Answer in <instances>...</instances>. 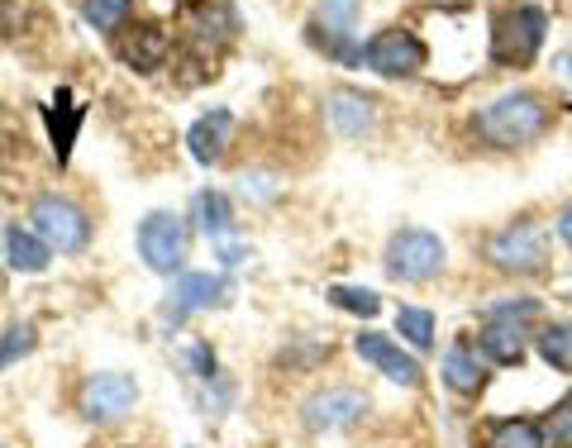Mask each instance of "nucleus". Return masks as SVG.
<instances>
[{
	"label": "nucleus",
	"instance_id": "nucleus-1",
	"mask_svg": "<svg viewBox=\"0 0 572 448\" xmlns=\"http://www.w3.org/2000/svg\"><path fill=\"white\" fill-rule=\"evenodd\" d=\"M472 129L477 139L492 148H525L549 129V105L535 91H511V96H496L492 105H482Z\"/></svg>",
	"mask_w": 572,
	"mask_h": 448
},
{
	"label": "nucleus",
	"instance_id": "nucleus-2",
	"mask_svg": "<svg viewBox=\"0 0 572 448\" xmlns=\"http://www.w3.org/2000/svg\"><path fill=\"white\" fill-rule=\"evenodd\" d=\"M544 30H549V15L539 5H515L496 20L492 30V58L501 67H529L539 58V44H544Z\"/></svg>",
	"mask_w": 572,
	"mask_h": 448
},
{
	"label": "nucleus",
	"instance_id": "nucleus-3",
	"mask_svg": "<svg viewBox=\"0 0 572 448\" xmlns=\"http://www.w3.org/2000/svg\"><path fill=\"white\" fill-rule=\"evenodd\" d=\"M487 263L501 267V273H515V277H529V273H539L544 263H549V239H544V229L539 225H506V229H496L492 239H487Z\"/></svg>",
	"mask_w": 572,
	"mask_h": 448
},
{
	"label": "nucleus",
	"instance_id": "nucleus-4",
	"mask_svg": "<svg viewBox=\"0 0 572 448\" xmlns=\"http://www.w3.org/2000/svg\"><path fill=\"white\" fill-rule=\"evenodd\" d=\"M444 267V239L430 229H401L387 243V273L401 282H430Z\"/></svg>",
	"mask_w": 572,
	"mask_h": 448
},
{
	"label": "nucleus",
	"instance_id": "nucleus-5",
	"mask_svg": "<svg viewBox=\"0 0 572 448\" xmlns=\"http://www.w3.org/2000/svg\"><path fill=\"white\" fill-rule=\"evenodd\" d=\"M30 220H34V234L58 253H81L87 249V239H91V220L62 196H38Z\"/></svg>",
	"mask_w": 572,
	"mask_h": 448
},
{
	"label": "nucleus",
	"instance_id": "nucleus-6",
	"mask_svg": "<svg viewBox=\"0 0 572 448\" xmlns=\"http://www.w3.org/2000/svg\"><path fill=\"white\" fill-rule=\"evenodd\" d=\"M186 243H191L186 225L176 220V215H168V210H153L139 225V253H144V263L153 267V273H162V277H172L176 267L186 263Z\"/></svg>",
	"mask_w": 572,
	"mask_h": 448
},
{
	"label": "nucleus",
	"instance_id": "nucleus-7",
	"mask_svg": "<svg viewBox=\"0 0 572 448\" xmlns=\"http://www.w3.org/2000/svg\"><path fill=\"white\" fill-rule=\"evenodd\" d=\"M139 401V387L125 372H95L81 387V415L95 420V425H111V420H125Z\"/></svg>",
	"mask_w": 572,
	"mask_h": 448
},
{
	"label": "nucleus",
	"instance_id": "nucleus-8",
	"mask_svg": "<svg viewBox=\"0 0 572 448\" xmlns=\"http://www.w3.org/2000/svg\"><path fill=\"white\" fill-rule=\"evenodd\" d=\"M363 62L373 67L377 77H411L425 67V44L411 30H381L373 44L363 48Z\"/></svg>",
	"mask_w": 572,
	"mask_h": 448
},
{
	"label": "nucleus",
	"instance_id": "nucleus-9",
	"mask_svg": "<svg viewBox=\"0 0 572 448\" xmlns=\"http://www.w3.org/2000/svg\"><path fill=\"white\" fill-rule=\"evenodd\" d=\"M353 24H358V0H324L316 10V20H310V30H316L324 53H334V58H344V62H363V48L348 44Z\"/></svg>",
	"mask_w": 572,
	"mask_h": 448
},
{
	"label": "nucleus",
	"instance_id": "nucleus-10",
	"mask_svg": "<svg viewBox=\"0 0 572 448\" xmlns=\"http://www.w3.org/2000/svg\"><path fill=\"white\" fill-rule=\"evenodd\" d=\"M367 411V397L363 391H348V387H334V391H320V397L306 401V425L310 429H344L353 425Z\"/></svg>",
	"mask_w": 572,
	"mask_h": 448
},
{
	"label": "nucleus",
	"instance_id": "nucleus-11",
	"mask_svg": "<svg viewBox=\"0 0 572 448\" xmlns=\"http://www.w3.org/2000/svg\"><path fill=\"white\" fill-rule=\"evenodd\" d=\"M353 348H358L363 363H373L377 372H387L391 382H401V387H415L420 382V363L411 358V353H401L387 334H358V344H353Z\"/></svg>",
	"mask_w": 572,
	"mask_h": 448
},
{
	"label": "nucleus",
	"instance_id": "nucleus-12",
	"mask_svg": "<svg viewBox=\"0 0 572 448\" xmlns=\"http://www.w3.org/2000/svg\"><path fill=\"white\" fill-rule=\"evenodd\" d=\"M119 58H125L134 72H158L162 62H168V53H172V38L158 30V24H134V30L119 34Z\"/></svg>",
	"mask_w": 572,
	"mask_h": 448
},
{
	"label": "nucleus",
	"instance_id": "nucleus-13",
	"mask_svg": "<svg viewBox=\"0 0 572 448\" xmlns=\"http://www.w3.org/2000/svg\"><path fill=\"white\" fill-rule=\"evenodd\" d=\"M229 134H234V115H229V111H210V115H201L196 125H191V134H186L191 158H196L201 168L220 162V158H225V148H229Z\"/></svg>",
	"mask_w": 572,
	"mask_h": 448
},
{
	"label": "nucleus",
	"instance_id": "nucleus-14",
	"mask_svg": "<svg viewBox=\"0 0 572 448\" xmlns=\"http://www.w3.org/2000/svg\"><path fill=\"white\" fill-rule=\"evenodd\" d=\"M229 296V282L220 273H186L176 277L172 287V306L176 310H210V306H225Z\"/></svg>",
	"mask_w": 572,
	"mask_h": 448
},
{
	"label": "nucleus",
	"instance_id": "nucleus-15",
	"mask_svg": "<svg viewBox=\"0 0 572 448\" xmlns=\"http://www.w3.org/2000/svg\"><path fill=\"white\" fill-rule=\"evenodd\" d=\"M373 119H377L373 101L358 96V91H334L330 96V125L344 134V139H363V134L373 129Z\"/></svg>",
	"mask_w": 572,
	"mask_h": 448
},
{
	"label": "nucleus",
	"instance_id": "nucleus-16",
	"mask_svg": "<svg viewBox=\"0 0 572 448\" xmlns=\"http://www.w3.org/2000/svg\"><path fill=\"white\" fill-rule=\"evenodd\" d=\"M439 372H444V382L454 387V391H462V397H477L482 391V382H487V368H482V358L468 348V344H454L444 353V363H439Z\"/></svg>",
	"mask_w": 572,
	"mask_h": 448
},
{
	"label": "nucleus",
	"instance_id": "nucleus-17",
	"mask_svg": "<svg viewBox=\"0 0 572 448\" xmlns=\"http://www.w3.org/2000/svg\"><path fill=\"white\" fill-rule=\"evenodd\" d=\"M525 348H529L525 324H515V320H487V330H482V353H487V358H496V363H525Z\"/></svg>",
	"mask_w": 572,
	"mask_h": 448
},
{
	"label": "nucleus",
	"instance_id": "nucleus-18",
	"mask_svg": "<svg viewBox=\"0 0 572 448\" xmlns=\"http://www.w3.org/2000/svg\"><path fill=\"white\" fill-rule=\"evenodd\" d=\"M5 257H10V267H15V273H44L53 249L34 234V229L10 225V229H5Z\"/></svg>",
	"mask_w": 572,
	"mask_h": 448
},
{
	"label": "nucleus",
	"instance_id": "nucleus-19",
	"mask_svg": "<svg viewBox=\"0 0 572 448\" xmlns=\"http://www.w3.org/2000/svg\"><path fill=\"white\" fill-rule=\"evenodd\" d=\"M81 105H72L67 91H58V105H48V134H53V153L58 162L72 158V143H77V129H81Z\"/></svg>",
	"mask_w": 572,
	"mask_h": 448
},
{
	"label": "nucleus",
	"instance_id": "nucleus-20",
	"mask_svg": "<svg viewBox=\"0 0 572 448\" xmlns=\"http://www.w3.org/2000/svg\"><path fill=\"white\" fill-rule=\"evenodd\" d=\"M196 220H201V229H206L210 239H225L229 229H234V210H229L225 192H201L196 196Z\"/></svg>",
	"mask_w": 572,
	"mask_h": 448
},
{
	"label": "nucleus",
	"instance_id": "nucleus-21",
	"mask_svg": "<svg viewBox=\"0 0 572 448\" xmlns=\"http://www.w3.org/2000/svg\"><path fill=\"white\" fill-rule=\"evenodd\" d=\"M487 448H544V429L535 420H501Z\"/></svg>",
	"mask_w": 572,
	"mask_h": 448
},
{
	"label": "nucleus",
	"instance_id": "nucleus-22",
	"mask_svg": "<svg viewBox=\"0 0 572 448\" xmlns=\"http://www.w3.org/2000/svg\"><path fill=\"white\" fill-rule=\"evenodd\" d=\"M539 353H544V363L558 372H572V324H549V330L539 334Z\"/></svg>",
	"mask_w": 572,
	"mask_h": 448
},
{
	"label": "nucleus",
	"instance_id": "nucleus-23",
	"mask_svg": "<svg viewBox=\"0 0 572 448\" xmlns=\"http://www.w3.org/2000/svg\"><path fill=\"white\" fill-rule=\"evenodd\" d=\"M397 334L411 348H430L434 344V315L430 310H415V306H401L397 310Z\"/></svg>",
	"mask_w": 572,
	"mask_h": 448
},
{
	"label": "nucleus",
	"instance_id": "nucleus-24",
	"mask_svg": "<svg viewBox=\"0 0 572 448\" xmlns=\"http://www.w3.org/2000/svg\"><path fill=\"white\" fill-rule=\"evenodd\" d=\"M129 0H87V5H81V15H87V24L91 30H105V34H115L119 24L129 20Z\"/></svg>",
	"mask_w": 572,
	"mask_h": 448
},
{
	"label": "nucleus",
	"instance_id": "nucleus-25",
	"mask_svg": "<svg viewBox=\"0 0 572 448\" xmlns=\"http://www.w3.org/2000/svg\"><path fill=\"white\" fill-rule=\"evenodd\" d=\"M330 301L339 310H348V315H363V320H373L381 310V296L367 291V287H330Z\"/></svg>",
	"mask_w": 572,
	"mask_h": 448
},
{
	"label": "nucleus",
	"instance_id": "nucleus-26",
	"mask_svg": "<svg viewBox=\"0 0 572 448\" xmlns=\"http://www.w3.org/2000/svg\"><path fill=\"white\" fill-rule=\"evenodd\" d=\"M544 448H572V397L558 401L544 420Z\"/></svg>",
	"mask_w": 572,
	"mask_h": 448
},
{
	"label": "nucleus",
	"instance_id": "nucleus-27",
	"mask_svg": "<svg viewBox=\"0 0 572 448\" xmlns=\"http://www.w3.org/2000/svg\"><path fill=\"white\" fill-rule=\"evenodd\" d=\"M30 348H34V324H10V330L0 334V372H5L10 363H20Z\"/></svg>",
	"mask_w": 572,
	"mask_h": 448
},
{
	"label": "nucleus",
	"instance_id": "nucleus-28",
	"mask_svg": "<svg viewBox=\"0 0 572 448\" xmlns=\"http://www.w3.org/2000/svg\"><path fill=\"white\" fill-rule=\"evenodd\" d=\"M535 301H501V306H487V320H515V324H520V320H529V315H535Z\"/></svg>",
	"mask_w": 572,
	"mask_h": 448
},
{
	"label": "nucleus",
	"instance_id": "nucleus-29",
	"mask_svg": "<svg viewBox=\"0 0 572 448\" xmlns=\"http://www.w3.org/2000/svg\"><path fill=\"white\" fill-rule=\"evenodd\" d=\"M191 368H196L201 377H215V353L206 344H196V348H191Z\"/></svg>",
	"mask_w": 572,
	"mask_h": 448
},
{
	"label": "nucleus",
	"instance_id": "nucleus-30",
	"mask_svg": "<svg viewBox=\"0 0 572 448\" xmlns=\"http://www.w3.org/2000/svg\"><path fill=\"white\" fill-rule=\"evenodd\" d=\"M558 234H563V243L572 249V200L563 206V215H558Z\"/></svg>",
	"mask_w": 572,
	"mask_h": 448
},
{
	"label": "nucleus",
	"instance_id": "nucleus-31",
	"mask_svg": "<svg viewBox=\"0 0 572 448\" xmlns=\"http://www.w3.org/2000/svg\"><path fill=\"white\" fill-rule=\"evenodd\" d=\"M558 77H572V53H563V58H558Z\"/></svg>",
	"mask_w": 572,
	"mask_h": 448
}]
</instances>
